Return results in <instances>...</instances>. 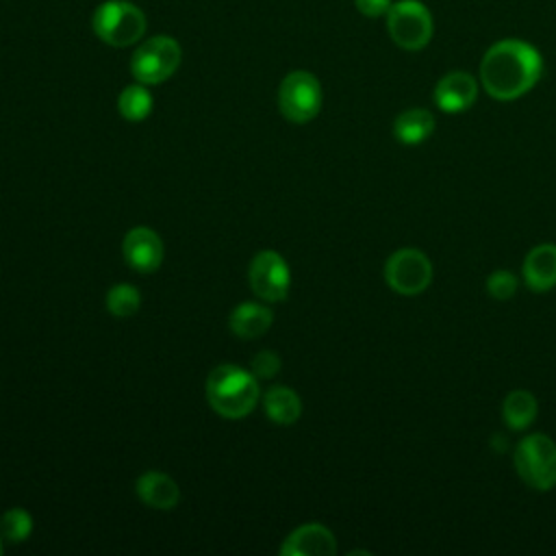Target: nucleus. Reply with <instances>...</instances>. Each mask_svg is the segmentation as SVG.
<instances>
[{
  "label": "nucleus",
  "mask_w": 556,
  "mask_h": 556,
  "mask_svg": "<svg viewBox=\"0 0 556 556\" xmlns=\"http://www.w3.org/2000/svg\"><path fill=\"white\" fill-rule=\"evenodd\" d=\"M135 491L139 495V500L150 506V508H159V510H169L178 504L180 500V489L178 484L163 471H146L137 478Z\"/></svg>",
  "instance_id": "nucleus-14"
},
{
  "label": "nucleus",
  "mask_w": 556,
  "mask_h": 556,
  "mask_svg": "<svg viewBox=\"0 0 556 556\" xmlns=\"http://www.w3.org/2000/svg\"><path fill=\"white\" fill-rule=\"evenodd\" d=\"M432 98L443 113H463L469 106H473L478 98V83L471 74L463 70H454L439 78V83L434 85Z\"/></svg>",
  "instance_id": "nucleus-10"
},
{
  "label": "nucleus",
  "mask_w": 556,
  "mask_h": 556,
  "mask_svg": "<svg viewBox=\"0 0 556 556\" xmlns=\"http://www.w3.org/2000/svg\"><path fill=\"white\" fill-rule=\"evenodd\" d=\"M117 109L124 119L141 122L152 113V93L143 83L128 85L117 98Z\"/></svg>",
  "instance_id": "nucleus-19"
},
{
  "label": "nucleus",
  "mask_w": 556,
  "mask_h": 556,
  "mask_svg": "<svg viewBox=\"0 0 556 556\" xmlns=\"http://www.w3.org/2000/svg\"><path fill=\"white\" fill-rule=\"evenodd\" d=\"M248 280L258 298L267 302H280L289 295L291 271L287 261L278 252L263 250L250 261Z\"/></svg>",
  "instance_id": "nucleus-9"
},
{
  "label": "nucleus",
  "mask_w": 556,
  "mask_h": 556,
  "mask_svg": "<svg viewBox=\"0 0 556 556\" xmlns=\"http://www.w3.org/2000/svg\"><path fill=\"white\" fill-rule=\"evenodd\" d=\"M33 532V517L24 508H11L0 517V536L9 543H22Z\"/></svg>",
  "instance_id": "nucleus-21"
},
{
  "label": "nucleus",
  "mask_w": 556,
  "mask_h": 556,
  "mask_svg": "<svg viewBox=\"0 0 556 556\" xmlns=\"http://www.w3.org/2000/svg\"><path fill=\"white\" fill-rule=\"evenodd\" d=\"M523 282L532 291H549L556 287V243H539L523 258Z\"/></svg>",
  "instance_id": "nucleus-13"
},
{
  "label": "nucleus",
  "mask_w": 556,
  "mask_h": 556,
  "mask_svg": "<svg viewBox=\"0 0 556 556\" xmlns=\"http://www.w3.org/2000/svg\"><path fill=\"white\" fill-rule=\"evenodd\" d=\"M536 410L539 402L526 389L510 391L502 402V419L510 430H526L534 421Z\"/></svg>",
  "instance_id": "nucleus-18"
},
{
  "label": "nucleus",
  "mask_w": 556,
  "mask_h": 556,
  "mask_svg": "<svg viewBox=\"0 0 556 556\" xmlns=\"http://www.w3.org/2000/svg\"><path fill=\"white\" fill-rule=\"evenodd\" d=\"M278 106L282 117L293 124H306L321 109V85L315 74L295 70L287 74L278 89Z\"/></svg>",
  "instance_id": "nucleus-7"
},
{
  "label": "nucleus",
  "mask_w": 556,
  "mask_h": 556,
  "mask_svg": "<svg viewBox=\"0 0 556 556\" xmlns=\"http://www.w3.org/2000/svg\"><path fill=\"white\" fill-rule=\"evenodd\" d=\"M278 369H280V358L276 352H269V350L258 352L250 363V371L256 378H271L278 374Z\"/></svg>",
  "instance_id": "nucleus-23"
},
{
  "label": "nucleus",
  "mask_w": 556,
  "mask_h": 556,
  "mask_svg": "<svg viewBox=\"0 0 556 556\" xmlns=\"http://www.w3.org/2000/svg\"><path fill=\"white\" fill-rule=\"evenodd\" d=\"M263 408L271 421L282 426L295 424L302 415V402L289 387H271L263 397Z\"/></svg>",
  "instance_id": "nucleus-17"
},
{
  "label": "nucleus",
  "mask_w": 556,
  "mask_h": 556,
  "mask_svg": "<svg viewBox=\"0 0 556 556\" xmlns=\"http://www.w3.org/2000/svg\"><path fill=\"white\" fill-rule=\"evenodd\" d=\"M354 4L365 17H382L389 13L393 0H354Z\"/></svg>",
  "instance_id": "nucleus-24"
},
{
  "label": "nucleus",
  "mask_w": 556,
  "mask_h": 556,
  "mask_svg": "<svg viewBox=\"0 0 556 556\" xmlns=\"http://www.w3.org/2000/svg\"><path fill=\"white\" fill-rule=\"evenodd\" d=\"M486 291L495 300H510L517 291V276L508 269H497L486 278Z\"/></svg>",
  "instance_id": "nucleus-22"
},
{
  "label": "nucleus",
  "mask_w": 556,
  "mask_h": 556,
  "mask_svg": "<svg viewBox=\"0 0 556 556\" xmlns=\"http://www.w3.org/2000/svg\"><path fill=\"white\" fill-rule=\"evenodd\" d=\"M141 295L132 285H115L106 293V311L115 317H130L139 311Z\"/></svg>",
  "instance_id": "nucleus-20"
},
{
  "label": "nucleus",
  "mask_w": 556,
  "mask_h": 556,
  "mask_svg": "<svg viewBox=\"0 0 556 556\" xmlns=\"http://www.w3.org/2000/svg\"><path fill=\"white\" fill-rule=\"evenodd\" d=\"M180 59L182 50L178 41L167 35H156L135 50L130 59V72L143 85H159L178 70Z\"/></svg>",
  "instance_id": "nucleus-6"
},
{
  "label": "nucleus",
  "mask_w": 556,
  "mask_h": 556,
  "mask_svg": "<svg viewBox=\"0 0 556 556\" xmlns=\"http://www.w3.org/2000/svg\"><path fill=\"white\" fill-rule=\"evenodd\" d=\"M384 280L400 295H419L432 282V263L421 250L402 248L387 258Z\"/></svg>",
  "instance_id": "nucleus-8"
},
{
  "label": "nucleus",
  "mask_w": 556,
  "mask_h": 556,
  "mask_svg": "<svg viewBox=\"0 0 556 556\" xmlns=\"http://www.w3.org/2000/svg\"><path fill=\"white\" fill-rule=\"evenodd\" d=\"M543 74L541 52L523 39L495 41L480 61L484 91L502 102L526 96Z\"/></svg>",
  "instance_id": "nucleus-1"
},
{
  "label": "nucleus",
  "mask_w": 556,
  "mask_h": 556,
  "mask_svg": "<svg viewBox=\"0 0 556 556\" xmlns=\"http://www.w3.org/2000/svg\"><path fill=\"white\" fill-rule=\"evenodd\" d=\"M517 476L534 491H549L556 486V443L543 434L534 432L523 437L513 456Z\"/></svg>",
  "instance_id": "nucleus-4"
},
{
  "label": "nucleus",
  "mask_w": 556,
  "mask_h": 556,
  "mask_svg": "<svg viewBox=\"0 0 556 556\" xmlns=\"http://www.w3.org/2000/svg\"><path fill=\"white\" fill-rule=\"evenodd\" d=\"M271 321L274 315L267 306L256 302H243L237 308H232L228 326L241 339H256L269 330Z\"/></svg>",
  "instance_id": "nucleus-15"
},
{
  "label": "nucleus",
  "mask_w": 556,
  "mask_h": 556,
  "mask_svg": "<svg viewBox=\"0 0 556 556\" xmlns=\"http://www.w3.org/2000/svg\"><path fill=\"white\" fill-rule=\"evenodd\" d=\"M143 11L128 0H106L102 2L91 17L93 33L109 46L126 48L137 43L146 33Z\"/></svg>",
  "instance_id": "nucleus-3"
},
{
  "label": "nucleus",
  "mask_w": 556,
  "mask_h": 556,
  "mask_svg": "<svg viewBox=\"0 0 556 556\" xmlns=\"http://www.w3.org/2000/svg\"><path fill=\"white\" fill-rule=\"evenodd\" d=\"M334 552V534L321 523H304L295 528L280 545L282 556H332Z\"/></svg>",
  "instance_id": "nucleus-12"
},
{
  "label": "nucleus",
  "mask_w": 556,
  "mask_h": 556,
  "mask_svg": "<svg viewBox=\"0 0 556 556\" xmlns=\"http://www.w3.org/2000/svg\"><path fill=\"white\" fill-rule=\"evenodd\" d=\"M434 130V115L428 109H406L393 122V135L404 146L424 143Z\"/></svg>",
  "instance_id": "nucleus-16"
},
{
  "label": "nucleus",
  "mask_w": 556,
  "mask_h": 556,
  "mask_svg": "<svg viewBox=\"0 0 556 556\" xmlns=\"http://www.w3.org/2000/svg\"><path fill=\"white\" fill-rule=\"evenodd\" d=\"M0 554H2V539H0Z\"/></svg>",
  "instance_id": "nucleus-25"
},
{
  "label": "nucleus",
  "mask_w": 556,
  "mask_h": 556,
  "mask_svg": "<svg viewBox=\"0 0 556 556\" xmlns=\"http://www.w3.org/2000/svg\"><path fill=\"white\" fill-rule=\"evenodd\" d=\"M206 400L217 415L241 419L258 402L256 376L239 365H217L206 378Z\"/></svg>",
  "instance_id": "nucleus-2"
},
{
  "label": "nucleus",
  "mask_w": 556,
  "mask_h": 556,
  "mask_svg": "<svg viewBox=\"0 0 556 556\" xmlns=\"http://www.w3.org/2000/svg\"><path fill=\"white\" fill-rule=\"evenodd\" d=\"M387 30L395 46L408 52L424 50L434 33L430 9L419 0L393 2L387 13Z\"/></svg>",
  "instance_id": "nucleus-5"
},
{
  "label": "nucleus",
  "mask_w": 556,
  "mask_h": 556,
  "mask_svg": "<svg viewBox=\"0 0 556 556\" xmlns=\"http://www.w3.org/2000/svg\"><path fill=\"white\" fill-rule=\"evenodd\" d=\"M122 250H124L126 263L141 274H150L159 269L163 263V241L148 226H137L128 230L124 237Z\"/></svg>",
  "instance_id": "nucleus-11"
}]
</instances>
